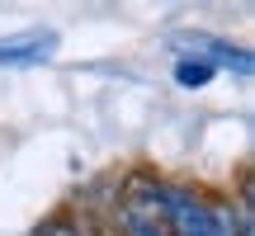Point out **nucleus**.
I'll list each match as a JSON object with an SVG mask.
<instances>
[{
  "mask_svg": "<svg viewBox=\"0 0 255 236\" xmlns=\"http://www.w3.org/2000/svg\"><path fill=\"white\" fill-rule=\"evenodd\" d=\"M123 232L128 236H170L165 227V184L151 180H132L123 194Z\"/></svg>",
  "mask_w": 255,
  "mask_h": 236,
  "instance_id": "f257e3e1",
  "label": "nucleus"
},
{
  "mask_svg": "<svg viewBox=\"0 0 255 236\" xmlns=\"http://www.w3.org/2000/svg\"><path fill=\"white\" fill-rule=\"evenodd\" d=\"M57 52L52 28H33V33H9L0 38V66H43Z\"/></svg>",
  "mask_w": 255,
  "mask_h": 236,
  "instance_id": "f03ea898",
  "label": "nucleus"
},
{
  "mask_svg": "<svg viewBox=\"0 0 255 236\" xmlns=\"http://www.w3.org/2000/svg\"><path fill=\"white\" fill-rule=\"evenodd\" d=\"M175 43L189 47V57L208 62L213 71H218V66H237L241 76H251V52H241V47H227V43H218V38H203V33H180Z\"/></svg>",
  "mask_w": 255,
  "mask_h": 236,
  "instance_id": "7ed1b4c3",
  "label": "nucleus"
},
{
  "mask_svg": "<svg viewBox=\"0 0 255 236\" xmlns=\"http://www.w3.org/2000/svg\"><path fill=\"white\" fill-rule=\"evenodd\" d=\"M213 81V66L199 62V57H180L175 62V85H184V90H199V85Z\"/></svg>",
  "mask_w": 255,
  "mask_h": 236,
  "instance_id": "20e7f679",
  "label": "nucleus"
}]
</instances>
